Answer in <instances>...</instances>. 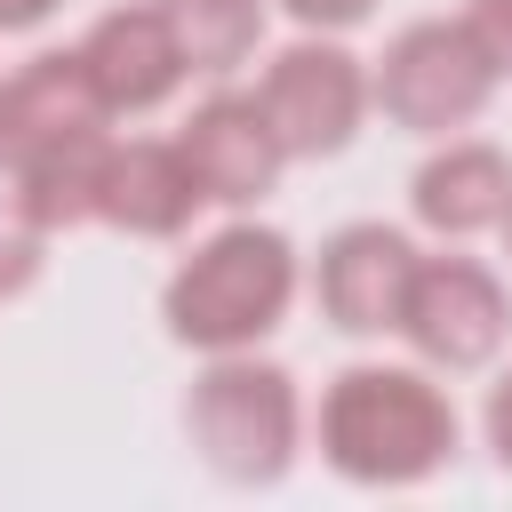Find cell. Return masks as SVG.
Wrapping results in <instances>:
<instances>
[{
    "label": "cell",
    "mask_w": 512,
    "mask_h": 512,
    "mask_svg": "<svg viewBox=\"0 0 512 512\" xmlns=\"http://www.w3.org/2000/svg\"><path fill=\"white\" fill-rule=\"evenodd\" d=\"M8 104H16V152H24V144H48V136H88V128L112 120V104L96 96L80 48L32 56V64L8 80Z\"/></svg>",
    "instance_id": "4fadbf2b"
},
{
    "label": "cell",
    "mask_w": 512,
    "mask_h": 512,
    "mask_svg": "<svg viewBox=\"0 0 512 512\" xmlns=\"http://www.w3.org/2000/svg\"><path fill=\"white\" fill-rule=\"evenodd\" d=\"M416 240L392 232V224H344L328 248H320V312L344 328V336H392L400 312H408V280H416Z\"/></svg>",
    "instance_id": "52a82bcc"
},
{
    "label": "cell",
    "mask_w": 512,
    "mask_h": 512,
    "mask_svg": "<svg viewBox=\"0 0 512 512\" xmlns=\"http://www.w3.org/2000/svg\"><path fill=\"white\" fill-rule=\"evenodd\" d=\"M184 160H192V176H200V192L208 200H224V208H248V200H264L272 192V176L288 168V152H280V136H272V120H264V104L256 96H232V88H216L208 104H192V120H184Z\"/></svg>",
    "instance_id": "ba28073f"
},
{
    "label": "cell",
    "mask_w": 512,
    "mask_h": 512,
    "mask_svg": "<svg viewBox=\"0 0 512 512\" xmlns=\"http://www.w3.org/2000/svg\"><path fill=\"white\" fill-rule=\"evenodd\" d=\"M192 72H232L264 40V0H160Z\"/></svg>",
    "instance_id": "5bb4252c"
},
{
    "label": "cell",
    "mask_w": 512,
    "mask_h": 512,
    "mask_svg": "<svg viewBox=\"0 0 512 512\" xmlns=\"http://www.w3.org/2000/svg\"><path fill=\"white\" fill-rule=\"evenodd\" d=\"M456 448V408L424 368H344L320 392V456L360 488H408Z\"/></svg>",
    "instance_id": "6da1fadb"
},
{
    "label": "cell",
    "mask_w": 512,
    "mask_h": 512,
    "mask_svg": "<svg viewBox=\"0 0 512 512\" xmlns=\"http://www.w3.org/2000/svg\"><path fill=\"white\" fill-rule=\"evenodd\" d=\"M504 240H512V216H504Z\"/></svg>",
    "instance_id": "44dd1931"
},
{
    "label": "cell",
    "mask_w": 512,
    "mask_h": 512,
    "mask_svg": "<svg viewBox=\"0 0 512 512\" xmlns=\"http://www.w3.org/2000/svg\"><path fill=\"white\" fill-rule=\"evenodd\" d=\"M48 8H56V0H0V32H32Z\"/></svg>",
    "instance_id": "d6986e66"
},
{
    "label": "cell",
    "mask_w": 512,
    "mask_h": 512,
    "mask_svg": "<svg viewBox=\"0 0 512 512\" xmlns=\"http://www.w3.org/2000/svg\"><path fill=\"white\" fill-rule=\"evenodd\" d=\"M184 424H192V448L240 480V488H264L296 464V440H304V400H296V376L256 360V352H208V376L192 384L184 400Z\"/></svg>",
    "instance_id": "3957f363"
},
{
    "label": "cell",
    "mask_w": 512,
    "mask_h": 512,
    "mask_svg": "<svg viewBox=\"0 0 512 512\" xmlns=\"http://www.w3.org/2000/svg\"><path fill=\"white\" fill-rule=\"evenodd\" d=\"M0 168H16V104H8V80H0Z\"/></svg>",
    "instance_id": "ffe728a7"
},
{
    "label": "cell",
    "mask_w": 512,
    "mask_h": 512,
    "mask_svg": "<svg viewBox=\"0 0 512 512\" xmlns=\"http://www.w3.org/2000/svg\"><path fill=\"white\" fill-rule=\"evenodd\" d=\"M288 296H296V248H288V232H272V224H224L216 240H200L176 264V280L160 296V320L192 352H256L280 328Z\"/></svg>",
    "instance_id": "7a4b0ae2"
},
{
    "label": "cell",
    "mask_w": 512,
    "mask_h": 512,
    "mask_svg": "<svg viewBox=\"0 0 512 512\" xmlns=\"http://www.w3.org/2000/svg\"><path fill=\"white\" fill-rule=\"evenodd\" d=\"M480 424H488V456L512 472V368L496 376V392H488V416H480Z\"/></svg>",
    "instance_id": "ac0fdd59"
},
{
    "label": "cell",
    "mask_w": 512,
    "mask_h": 512,
    "mask_svg": "<svg viewBox=\"0 0 512 512\" xmlns=\"http://www.w3.org/2000/svg\"><path fill=\"white\" fill-rule=\"evenodd\" d=\"M464 32H472V48L488 56V72L512 80V0H472V8H464Z\"/></svg>",
    "instance_id": "2e32d148"
},
{
    "label": "cell",
    "mask_w": 512,
    "mask_h": 512,
    "mask_svg": "<svg viewBox=\"0 0 512 512\" xmlns=\"http://www.w3.org/2000/svg\"><path fill=\"white\" fill-rule=\"evenodd\" d=\"M304 32H352V24H368V8L376 0H280Z\"/></svg>",
    "instance_id": "e0dca14e"
},
{
    "label": "cell",
    "mask_w": 512,
    "mask_h": 512,
    "mask_svg": "<svg viewBox=\"0 0 512 512\" xmlns=\"http://www.w3.org/2000/svg\"><path fill=\"white\" fill-rule=\"evenodd\" d=\"M256 104H264V120H272V136H280L288 160H328V152H344V144L360 136V112H368L376 96H368V72H360L352 48H336V40H296V48L272 56Z\"/></svg>",
    "instance_id": "5b68a950"
},
{
    "label": "cell",
    "mask_w": 512,
    "mask_h": 512,
    "mask_svg": "<svg viewBox=\"0 0 512 512\" xmlns=\"http://www.w3.org/2000/svg\"><path fill=\"white\" fill-rule=\"evenodd\" d=\"M488 88H496V72H488V56L472 48L464 16L400 24L392 48H384V64L368 72V96H376L384 120L408 128V136H448V128L480 120Z\"/></svg>",
    "instance_id": "277c9868"
},
{
    "label": "cell",
    "mask_w": 512,
    "mask_h": 512,
    "mask_svg": "<svg viewBox=\"0 0 512 512\" xmlns=\"http://www.w3.org/2000/svg\"><path fill=\"white\" fill-rule=\"evenodd\" d=\"M408 208H416L424 232L472 240V232H488V224L512 216V160H504L496 144H472V136H464V144H440V152L416 168Z\"/></svg>",
    "instance_id": "8fae6325"
},
{
    "label": "cell",
    "mask_w": 512,
    "mask_h": 512,
    "mask_svg": "<svg viewBox=\"0 0 512 512\" xmlns=\"http://www.w3.org/2000/svg\"><path fill=\"white\" fill-rule=\"evenodd\" d=\"M80 56H88V80H96V96H104L112 112H152V104H168L176 80L192 72L168 8H104V16L88 24Z\"/></svg>",
    "instance_id": "9c48e42d"
},
{
    "label": "cell",
    "mask_w": 512,
    "mask_h": 512,
    "mask_svg": "<svg viewBox=\"0 0 512 512\" xmlns=\"http://www.w3.org/2000/svg\"><path fill=\"white\" fill-rule=\"evenodd\" d=\"M40 248H48V232L32 224V208L16 192H0V296H24L40 280V264H48Z\"/></svg>",
    "instance_id": "9a60e30c"
},
{
    "label": "cell",
    "mask_w": 512,
    "mask_h": 512,
    "mask_svg": "<svg viewBox=\"0 0 512 512\" xmlns=\"http://www.w3.org/2000/svg\"><path fill=\"white\" fill-rule=\"evenodd\" d=\"M200 200H208V192H200L184 144H152V136H136V144H112L96 216L120 224V232H136V240H176V232L192 224Z\"/></svg>",
    "instance_id": "30bf717a"
},
{
    "label": "cell",
    "mask_w": 512,
    "mask_h": 512,
    "mask_svg": "<svg viewBox=\"0 0 512 512\" xmlns=\"http://www.w3.org/2000/svg\"><path fill=\"white\" fill-rule=\"evenodd\" d=\"M512 312H504V280L472 256H424L416 280H408V312H400V336L416 344L424 368H480L496 360Z\"/></svg>",
    "instance_id": "8992f818"
},
{
    "label": "cell",
    "mask_w": 512,
    "mask_h": 512,
    "mask_svg": "<svg viewBox=\"0 0 512 512\" xmlns=\"http://www.w3.org/2000/svg\"><path fill=\"white\" fill-rule=\"evenodd\" d=\"M104 160H112V136H104V128L24 144V152H16V200L32 208L40 232H72V224H88L96 200H104Z\"/></svg>",
    "instance_id": "7c38bea8"
}]
</instances>
